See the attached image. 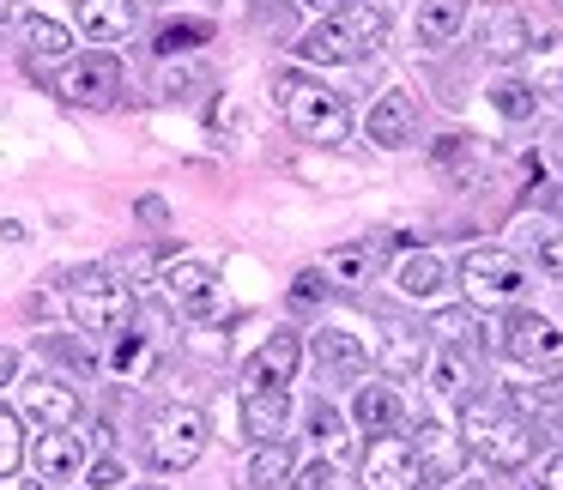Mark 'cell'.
<instances>
[{
  "instance_id": "cell-1",
  "label": "cell",
  "mask_w": 563,
  "mask_h": 490,
  "mask_svg": "<svg viewBox=\"0 0 563 490\" xmlns=\"http://www.w3.org/2000/svg\"><path fill=\"white\" fill-rule=\"evenodd\" d=\"M273 98H279L285 122L309 140V146H340L352 134V110H345L340 91H328L321 79H303V74H279L273 79Z\"/></svg>"
},
{
  "instance_id": "cell-2",
  "label": "cell",
  "mask_w": 563,
  "mask_h": 490,
  "mask_svg": "<svg viewBox=\"0 0 563 490\" xmlns=\"http://www.w3.org/2000/svg\"><path fill=\"white\" fill-rule=\"evenodd\" d=\"M67 309H74V321L86 333H115L134 315V291H128V279L115 267H79L67 279Z\"/></svg>"
},
{
  "instance_id": "cell-3",
  "label": "cell",
  "mask_w": 563,
  "mask_h": 490,
  "mask_svg": "<svg viewBox=\"0 0 563 490\" xmlns=\"http://www.w3.org/2000/svg\"><path fill=\"white\" fill-rule=\"evenodd\" d=\"M466 448L478 454L485 466H497V472H521L527 460H533V430L521 424V417L497 412V405H466Z\"/></svg>"
},
{
  "instance_id": "cell-4",
  "label": "cell",
  "mask_w": 563,
  "mask_h": 490,
  "mask_svg": "<svg viewBox=\"0 0 563 490\" xmlns=\"http://www.w3.org/2000/svg\"><path fill=\"white\" fill-rule=\"evenodd\" d=\"M207 412L200 405H170V412L152 417V436H146V460L158 466V472H188V466L207 454Z\"/></svg>"
},
{
  "instance_id": "cell-5",
  "label": "cell",
  "mask_w": 563,
  "mask_h": 490,
  "mask_svg": "<svg viewBox=\"0 0 563 490\" xmlns=\"http://www.w3.org/2000/svg\"><path fill=\"white\" fill-rule=\"evenodd\" d=\"M461 291L478 309H515L527 297V272L509 248H473L461 260Z\"/></svg>"
},
{
  "instance_id": "cell-6",
  "label": "cell",
  "mask_w": 563,
  "mask_h": 490,
  "mask_svg": "<svg viewBox=\"0 0 563 490\" xmlns=\"http://www.w3.org/2000/svg\"><path fill=\"white\" fill-rule=\"evenodd\" d=\"M62 98L79 103V110H110V103H122V62L110 49L62 62Z\"/></svg>"
},
{
  "instance_id": "cell-7",
  "label": "cell",
  "mask_w": 563,
  "mask_h": 490,
  "mask_svg": "<svg viewBox=\"0 0 563 490\" xmlns=\"http://www.w3.org/2000/svg\"><path fill=\"white\" fill-rule=\"evenodd\" d=\"M503 352L527 369H563V327H551L545 315L515 303L509 315H503Z\"/></svg>"
},
{
  "instance_id": "cell-8",
  "label": "cell",
  "mask_w": 563,
  "mask_h": 490,
  "mask_svg": "<svg viewBox=\"0 0 563 490\" xmlns=\"http://www.w3.org/2000/svg\"><path fill=\"white\" fill-rule=\"evenodd\" d=\"M412 466H418V485H454L466 466V442L454 436L449 424H437V417H424V424L412 430Z\"/></svg>"
},
{
  "instance_id": "cell-9",
  "label": "cell",
  "mask_w": 563,
  "mask_h": 490,
  "mask_svg": "<svg viewBox=\"0 0 563 490\" xmlns=\"http://www.w3.org/2000/svg\"><path fill=\"white\" fill-rule=\"evenodd\" d=\"M364 485L357 490H412L418 485V466H412V442L400 436V430H388V436H376L369 442V454H364Z\"/></svg>"
},
{
  "instance_id": "cell-10",
  "label": "cell",
  "mask_w": 563,
  "mask_h": 490,
  "mask_svg": "<svg viewBox=\"0 0 563 490\" xmlns=\"http://www.w3.org/2000/svg\"><path fill=\"white\" fill-rule=\"evenodd\" d=\"M164 297H170L183 315H195V321H207V315H219V309H224L219 279H212L200 260H170V267H164Z\"/></svg>"
},
{
  "instance_id": "cell-11",
  "label": "cell",
  "mask_w": 563,
  "mask_h": 490,
  "mask_svg": "<svg viewBox=\"0 0 563 490\" xmlns=\"http://www.w3.org/2000/svg\"><path fill=\"white\" fill-rule=\"evenodd\" d=\"M31 466H37L43 485H79V472H86V436H74V430H43L37 448H31Z\"/></svg>"
},
{
  "instance_id": "cell-12",
  "label": "cell",
  "mask_w": 563,
  "mask_h": 490,
  "mask_svg": "<svg viewBox=\"0 0 563 490\" xmlns=\"http://www.w3.org/2000/svg\"><path fill=\"white\" fill-rule=\"evenodd\" d=\"M297 364H303V339H297V333H273V339L243 364V388H291Z\"/></svg>"
},
{
  "instance_id": "cell-13",
  "label": "cell",
  "mask_w": 563,
  "mask_h": 490,
  "mask_svg": "<svg viewBox=\"0 0 563 490\" xmlns=\"http://www.w3.org/2000/svg\"><path fill=\"white\" fill-rule=\"evenodd\" d=\"M297 55H303L309 67H345V62H357V37H352V25H345L340 13L333 19H316V25L297 37Z\"/></svg>"
},
{
  "instance_id": "cell-14",
  "label": "cell",
  "mask_w": 563,
  "mask_h": 490,
  "mask_svg": "<svg viewBox=\"0 0 563 490\" xmlns=\"http://www.w3.org/2000/svg\"><path fill=\"white\" fill-rule=\"evenodd\" d=\"M25 417H37L43 430H74L79 424V393L55 376H37L25 388Z\"/></svg>"
},
{
  "instance_id": "cell-15",
  "label": "cell",
  "mask_w": 563,
  "mask_h": 490,
  "mask_svg": "<svg viewBox=\"0 0 563 490\" xmlns=\"http://www.w3.org/2000/svg\"><path fill=\"white\" fill-rule=\"evenodd\" d=\"M134 25H140L134 0H79V31L91 43H122V37H134Z\"/></svg>"
},
{
  "instance_id": "cell-16",
  "label": "cell",
  "mask_w": 563,
  "mask_h": 490,
  "mask_svg": "<svg viewBox=\"0 0 563 490\" xmlns=\"http://www.w3.org/2000/svg\"><path fill=\"white\" fill-rule=\"evenodd\" d=\"M285 417H291V393L285 388H243V430L255 442H279Z\"/></svg>"
},
{
  "instance_id": "cell-17",
  "label": "cell",
  "mask_w": 563,
  "mask_h": 490,
  "mask_svg": "<svg viewBox=\"0 0 563 490\" xmlns=\"http://www.w3.org/2000/svg\"><path fill=\"white\" fill-rule=\"evenodd\" d=\"M352 417H357V430H369V436L406 430V405H400V393H394L388 381H364L357 400H352Z\"/></svg>"
},
{
  "instance_id": "cell-18",
  "label": "cell",
  "mask_w": 563,
  "mask_h": 490,
  "mask_svg": "<svg viewBox=\"0 0 563 490\" xmlns=\"http://www.w3.org/2000/svg\"><path fill=\"white\" fill-rule=\"evenodd\" d=\"M369 272H376V248L369 243H340V248L321 255V279L340 285V291H364Z\"/></svg>"
},
{
  "instance_id": "cell-19",
  "label": "cell",
  "mask_w": 563,
  "mask_h": 490,
  "mask_svg": "<svg viewBox=\"0 0 563 490\" xmlns=\"http://www.w3.org/2000/svg\"><path fill=\"white\" fill-rule=\"evenodd\" d=\"M466 31V0H418V43L424 49H449Z\"/></svg>"
},
{
  "instance_id": "cell-20",
  "label": "cell",
  "mask_w": 563,
  "mask_h": 490,
  "mask_svg": "<svg viewBox=\"0 0 563 490\" xmlns=\"http://www.w3.org/2000/svg\"><path fill=\"white\" fill-rule=\"evenodd\" d=\"M309 352H316V364L333 369V376H364V364H369V345L352 339V333H340V327L316 333V339H309Z\"/></svg>"
},
{
  "instance_id": "cell-21",
  "label": "cell",
  "mask_w": 563,
  "mask_h": 490,
  "mask_svg": "<svg viewBox=\"0 0 563 490\" xmlns=\"http://www.w3.org/2000/svg\"><path fill=\"white\" fill-rule=\"evenodd\" d=\"M369 140L376 146H412V103L406 91H382L376 110H369Z\"/></svg>"
},
{
  "instance_id": "cell-22",
  "label": "cell",
  "mask_w": 563,
  "mask_h": 490,
  "mask_svg": "<svg viewBox=\"0 0 563 490\" xmlns=\"http://www.w3.org/2000/svg\"><path fill=\"white\" fill-rule=\"evenodd\" d=\"M25 49H31L37 67H62V62H74V31L55 25V19H43V13H31L25 19Z\"/></svg>"
},
{
  "instance_id": "cell-23",
  "label": "cell",
  "mask_w": 563,
  "mask_h": 490,
  "mask_svg": "<svg viewBox=\"0 0 563 490\" xmlns=\"http://www.w3.org/2000/svg\"><path fill=\"white\" fill-rule=\"evenodd\" d=\"M291 485V448L285 442H255L249 454V490H285Z\"/></svg>"
},
{
  "instance_id": "cell-24",
  "label": "cell",
  "mask_w": 563,
  "mask_h": 490,
  "mask_svg": "<svg viewBox=\"0 0 563 490\" xmlns=\"http://www.w3.org/2000/svg\"><path fill=\"white\" fill-rule=\"evenodd\" d=\"M527 43H533V31H527L521 13H490V25H485V55L515 62V55H527Z\"/></svg>"
},
{
  "instance_id": "cell-25",
  "label": "cell",
  "mask_w": 563,
  "mask_h": 490,
  "mask_svg": "<svg viewBox=\"0 0 563 490\" xmlns=\"http://www.w3.org/2000/svg\"><path fill=\"white\" fill-rule=\"evenodd\" d=\"M212 43V25L207 19H170V25H158V37H152V49L164 55V62H176V55L188 49H207Z\"/></svg>"
},
{
  "instance_id": "cell-26",
  "label": "cell",
  "mask_w": 563,
  "mask_h": 490,
  "mask_svg": "<svg viewBox=\"0 0 563 490\" xmlns=\"http://www.w3.org/2000/svg\"><path fill=\"white\" fill-rule=\"evenodd\" d=\"M424 376L442 400H461L466 405V388H473V369H466L461 352H442V357H424Z\"/></svg>"
},
{
  "instance_id": "cell-27",
  "label": "cell",
  "mask_w": 563,
  "mask_h": 490,
  "mask_svg": "<svg viewBox=\"0 0 563 490\" xmlns=\"http://www.w3.org/2000/svg\"><path fill=\"white\" fill-rule=\"evenodd\" d=\"M430 333H437L449 352H478V333H485V327H478L473 309H442V315L430 321Z\"/></svg>"
},
{
  "instance_id": "cell-28",
  "label": "cell",
  "mask_w": 563,
  "mask_h": 490,
  "mask_svg": "<svg viewBox=\"0 0 563 490\" xmlns=\"http://www.w3.org/2000/svg\"><path fill=\"white\" fill-rule=\"evenodd\" d=\"M400 291L406 297H437L442 291V260L437 255H406L400 260Z\"/></svg>"
},
{
  "instance_id": "cell-29",
  "label": "cell",
  "mask_w": 563,
  "mask_h": 490,
  "mask_svg": "<svg viewBox=\"0 0 563 490\" xmlns=\"http://www.w3.org/2000/svg\"><path fill=\"white\" fill-rule=\"evenodd\" d=\"M490 103H497V115H509V122H533L539 91L521 86V79H497V86H490Z\"/></svg>"
},
{
  "instance_id": "cell-30",
  "label": "cell",
  "mask_w": 563,
  "mask_h": 490,
  "mask_svg": "<svg viewBox=\"0 0 563 490\" xmlns=\"http://www.w3.org/2000/svg\"><path fill=\"white\" fill-rule=\"evenodd\" d=\"M146 357H152V339H146V333L115 327V345H110V369H115V376H140V369H146Z\"/></svg>"
},
{
  "instance_id": "cell-31",
  "label": "cell",
  "mask_w": 563,
  "mask_h": 490,
  "mask_svg": "<svg viewBox=\"0 0 563 490\" xmlns=\"http://www.w3.org/2000/svg\"><path fill=\"white\" fill-rule=\"evenodd\" d=\"M382 357H388L394 376H418V369H424V339H418V333H406V327H388Z\"/></svg>"
},
{
  "instance_id": "cell-32",
  "label": "cell",
  "mask_w": 563,
  "mask_h": 490,
  "mask_svg": "<svg viewBox=\"0 0 563 490\" xmlns=\"http://www.w3.org/2000/svg\"><path fill=\"white\" fill-rule=\"evenodd\" d=\"M19 460H25V424L0 405V478H13Z\"/></svg>"
},
{
  "instance_id": "cell-33",
  "label": "cell",
  "mask_w": 563,
  "mask_h": 490,
  "mask_svg": "<svg viewBox=\"0 0 563 490\" xmlns=\"http://www.w3.org/2000/svg\"><path fill=\"white\" fill-rule=\"evenodd\" d=\"M309 436L328 442V448H345V417L333 412L328 400H316V405H309Z\"/></svg>"
},
{
  "instance_id": "cell-34",
  "label": "cell",
  "mask_w": 563,
  "mask_h": 490,
  "mask_svg": "<svg viewBox=\"0 0 563 490\" xmlns=\"http://www.w3.org/2000/svg\"><path fill=\"white\" fill-rule=\"evenodd\" d=\"M437 164H442V170H454V176H466V170H473V140H437Z\"/></svg>"
},
{
  "instance_id": "cell-35",
  "label": "cell",
  "mask_w": 563,
  "mask_h": 490,
  "mask_svg": "<svg viewBox=\"0 0 563 490\" xmlns=\"http://www.w3.org/2000/svg\"><path fill=\"white\" fill-rule=\"evenodd\" d=\"M291 490H345V485H340V472H333V460H309Z\"/></svg>"
},
{
  "instance_id": "cell-36",
  "label": "cell",
  "mask_w": 563,
  "mask_h": 490,
  "mask_svg": "<svg viewBox=\"0 0 563 490\" xmlns=\"http://www.w3.org/2000/svg\"><path fill=\"white\" fill-rule=\"evenodd\" d=\"M533 255H539V267H545L551 279H563V231H545L533 243Z\"/></svg>"
},
{
  "instance_id": "cell-37",
  "label": "cell",
  "mask_w": 563,
  "mask_h": 490,
  "mask_svg": "<svg viewBox=\"0 0 563 490\" xmlns=\"http://www.w3.org/2000/svg\"><path fill=\"white\" fill-rule=\"evenodd\" d=\"M291 297H297V303H321V297H328V279H321V267H303V272H297V285H291Z\"/></svg>"
},
{
  "instance_id": "cell-38",
  "label": "cell",
  "mask_w": 563,
  "mask_h": 490,
  "mask_svg": "<svg viewBox=\"0 0 563 490\" xmlns=\"http://www.w3.org/2000/svg\"><path fill=\"white\" fill-rule=\"evenodd\" d=\"M115 485H128L122 460H98V466H91V490H115Z\"/></svg>"
},
{
  "instance_id": "cell-39",
  "label": "cell",
  "mask_w": 563,
  "mask_h": 490,
  "mask_svg": "<svg viewBox=\"0 0 563 490\" xmlns=\"http://www.w3.org/2000/svg\"><path fill=\"white\" fill-rule=\"evenodd\" d=\"M49 352H55V357H67L74 369H91V364H98V357H91L86 345H62V339H49Z\"/></svg>"
},
{
  "instance_id": "cell-40",
  "label": "cell",
  "mask_w": 563,
  "mask_h": 490,
  "mask_svg": "<svg viewBox=\"0 0 563 490\" xmlns=\"http://www.w3.org/2000/svg\"><path fill=\"white\" fill-rule=\"evenodd\" d=\"M316 19H333V13H345V7H357V0H303Z\"/></svg>"
},
{
  "instance_id": "cell-41",
  "label": "cell",
  "mask_w": 563,
  "mask_h": 490,
  "mask_svg": "<svg viewBox=\"0 0 563 490\" xmlns=\"http://www.w3.org/2000/svg\"><path fill=\"white\" fill-rule=\"evenodd\" d=\"M140 219H146V224H164V219H170V207H164V200H140Z\"/></svg>"
},
{
  "instance_id": "cell-42",
  "label": "cell",
  "mask_w": 563,
  "mask_h": 490,
  "mask_svg": "<svg viewBox=\"0 0 563 490\" xmlns=\"http://www.w3.org/2000/svg\"><path fill=\"white\" fill-rule=\"evenodd\" d=\"M13 376H19V352H7V345H0V388H13Z\"/></svg>"
},
{
  "instance_id": "cell-43",
  "label": "cell",
  "mask_w": 563,
  "mask_h": 490,
  "mask_svg": "<svg viewBox=\"0 0 563 490\" xmlns=\"http://www.w3.org/2000/svg\"><path fill=\"white\" fill-rule=\"evenodd\" d=\"M539 485H545V490H563V454H551V460H545V478H539Z\"/></svg>"
},
{
  "instance_id": "cell-44",
  "label": "cell",
  "mask_w": 563,
  "mask_h": 490,
  "mask_svg": "<svg viewBox=\"0 0 563 490\" xmlns=\"http://www.w3.org/2000/svg\"><path fill=\"white\" fill-rule=\"evenodd\" d=\"M545 79H563V49H558V55H545Z\"/></svg>"
},
{
  "instance_id": "cell-45",
  "label": "cell",
  "mask_w": 563,
  "mask_h": 490,
  "mask_svg": "<svg viewBox=\"0 0 563 490\" xmlns=\"http://www.w3.org/2000/svg\"><path fill=\"white\" fill-rule=\"evenodd\" d=\"M539 200H545L551 212H563V188H545V194H539Z\"/></svg>"
},
{
  "instance_id": "cell-46",
  "label": "cell",
  "mask_w": 563,
  "mask_h": 490,
  "mask_svg": "<svg viewBox=\"0 0 563 490\" xmlns=\"http://www.w3.org/2000/svg\"><path fill=\"white\" fill-rule=\"evenodd\" d=\"M122 490H170V485H122Z\"/></svg>"
},
{
  "instance_id": "cell-47",
  "label": "cell",
  "mask_w": 563,
  "mask_h": 490,
  "mask_svg": "<svg viewBox=\"0 0 563 490\" xmlns=\"http://www.w3.org/2000/svg\"><path fill=\"white\" fill-rule=\"evenodd\" d=\"M7 13H13V0H0V19H7Z\"/></svg>"
},
{
  "instance_id": "cell-48",
  "label": "cell",
  "mask_w": 563,
  "mask_h": 490,
  "mask_svg": "<svg viewBox=\"0 0 563 490\" xmlns=\"http://www.w3.org/2000/svg\"><path fill=\"white\" fill-rule=\"evenodd\" d=\"M515 490H545V485H515Z\"/></svg>"
},
{
  "instance_id": "cell-49",
  "label": "cell",
  "mask_w": 563,
  "mask_h": 490,
  "mask_svg": "<svg viewBox=\"0 0 563 490\" xmlns=\"http://www.w3.org/2000/svg\"><path fill=\"white\" fill-rule=\"evenodd\" d=\"M19 490H43V485H19Z\"/></svg>"
}]
</instances>
